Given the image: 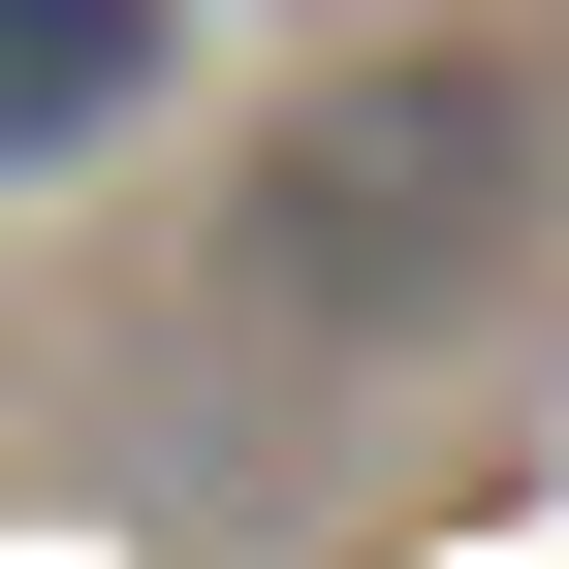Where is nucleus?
Wrapping results in <instances>:
<instances>
[{
  "label": "nucleus",
  "instance_id": "f03ea898",
  "mask_svg": "<svg viewBox=\"0 0 569 569\" xmlns=\"http://www.w3.org/2000/svg\"><path fill=\"white\" fill-rule=\"evenodd\" d=\"M127 96H159V0H0V159H63Z\"/></svg>",
  "mask_w": 569,
  "mask_h": 569
},
{
  "label": "nucleus",
  "instance_id": "f257e3e1",
  "mask_svg": "<svg viewBox=\"0 0 569 569\" xmlns=\"http://www.w3.org/2000/svg\"><path fill=\"white\" fill-rule=\"evenodd\" d=\"M507 222H538V96L507 63H348L284 127V190H253V284L284 317H443V284H507Z\"/></svg>",
  "mask_w": 569,
  "mask_h": 569
}]
</instances>
